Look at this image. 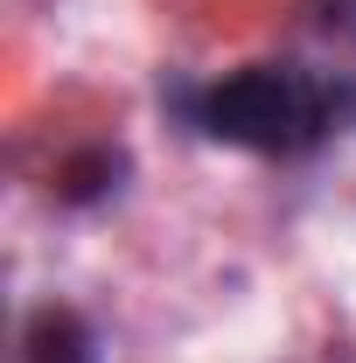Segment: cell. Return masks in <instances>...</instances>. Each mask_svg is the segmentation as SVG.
I'll use <instances>...</instances> for the list:
<instances>
[{"instance_id":"1","label":"cell","mask_w":356,"mask_h":363,"mask_svg":"<svg viewBox=\"0 0 356 363\" xmlns=\"http://www.w3.org/2000/svg\"><path fill=\"white\" fill-rule=\"evenodd\" d=\"M350 105H356L350 84H328L301 63H252V70H230L223 84H210L196 98V126L223 147L301 154V147L335 133Z\"/></svg>"},{"instance_id":"2","label":"cell","mask_w":356,"mask_h":363,"mask_svg":"<svg viewBox=\"0 0 356 363\" xmlns=\"http://www.w3.org/2000/svg\"><path fill=\"white\" fill-rule=\"evenodd\" d=\"M21 350H28V363H98V342H91L84 315H70V308H35Z\"/></svg>"}]
</instances>
